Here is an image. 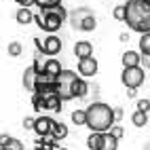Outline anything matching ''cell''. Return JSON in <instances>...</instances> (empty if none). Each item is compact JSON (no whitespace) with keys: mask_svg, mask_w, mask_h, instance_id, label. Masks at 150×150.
<instances>
[{"mask_svg":"<svg viewBox=\"0 0 150 150\" xmlns=\"http://www.w3.org/2000/svg\"><path fill=\"white\" fill-rule=\"evenodd\" d=\"M137 110L148 112V110H150V99H139V102H137Z\"/></svg>","mask_w":150,"mask_h":150,"instance_id":"27","label":"cell"},{"mask_svg":"<svg viewBox=\"0 0 150 150\" xmlns=\"http://www.w3.org/2000/svg\"><path fill=\"white\" fill-rule=\"evenodd\" d=\"M146 81V72L142 66H131V68H123V74H121V83L127 89H137Z\"/></svg>","mask_w":150,"mask_h":150,"instance_id":"5","label":"cell"},{"mask_svg":"<svg viewBox=\"0 0 150 150\" xmlns=\"http://www.w3.org/2000/svg\"><path fill=\"white\" fill-rule=\"evenodd\" d=\"M15 2L21 6H30V4H36V0H15Z\"/></svg>","mask_w":150,"mask_h":150,"instance_id":"30","label":"cell"},{"mask_svg":"<svg viewBox=\"0 0 150 150\" xmlns=\"http://www.w3.org/2000/svg\"><path fill=\"white\" fill-rule=\"evenodd\" d=\"M6 51H8V55H11V57H19V55H21V45H19V42H8V49H6Z\"/></svg>","mask_w":150,"mask_h":150,"instance_id":"25","label":"cell"},{"mask_svg":"<svg viewBox=\"0 0 150 150\" xmlns=\"http://www.w3.org/2000/svg\"><path fill=\"white\" fill-rule=\"evenodd\" d=\"M114 121H116V114H114V108H110L108 104H102V102H95L87 108V127L91 131H110L114 127Z\"/></svg>","mask_w":150,"mask_h":150,"instance_id":"2","label":"cell"},{"mask_svg":"<svg viewBox=\"0 0 150 150\" xmlns=\"http://www.w3.org/2000/svg\"><path fill=\"white\" fill-rule=\"evenodd\" d=\"M55 150H66V148H55Z\"/></svg>","mask_w":150,"mask_h":150,"instance_id":"35","label":"cell"},{"mask_svg":"<svg viewBox=\"0 0 150 150\" xmlns=\"http://www.w3.org/2000/svg\"><path fill=\"white\" fill-rule=\"evenodd\" d=\"M110 133H112V135H116L118 139H121V137H123V127H118V125H114L112 129H110Z\"/></svg>","mask_w":150,"mask_h":150,"instance_id":"29","label":"cell"},{"mask_svg":"<svg viewBox=\"0 0 150 150\" xmlns=\"http://www.w3.org/2000/svg\"><path fill=\"white\" fill-rule=\"evenodd\" d=\"M139 51L142 55H150V32H144L139 38Z\"/></svg>","mask_w":150,"mask_h":150,"instance_id":"21","label":"cell"},{"mask_svg":"<svg viewBox=\"0 0 150 150\" xmlns=\"http://www.w3.org/2000/svg\"><path fill=\"white\" fill-rule=\"evenodd\" d=\"M45 72H47L49 76L57 78L59 74L64 72V68H62V64H59V62H57L55 57H51V59H47V62H45Z\"/></svg>","mask_w":150,"mask_h":150,"instance_id":"13","label":"cell"},{"mask_svg":"<svg viewBox=\"0 0 150 150\" xmlns=\"http://www.w3.org/2000/svg\"><path fill=\"white\" fill-rule=\"evenodd\" d=\"M53 135H55L57 139H64V137L68 135V127H66L64 123H57V121H55V125H53Z\"/></svg>","mask_w":150,"mask_h":150,"instance_id":"23","label":"cell"},{"mask_svg":"<svg viewBox=\"0 0 150 150\" xmlns=\"http://www.w3.org/2000/svg\"><path fill=\"white\" fill-rule=\"evenodd\" d=\"M74 55H76L78 59L91 57V55H93V47H91V42H87V40L76 42V45H74Z\"/></svg>","mask_w":150,"mask_h":150,"instance_id":"11","label":"cell"},{"mask_svg":"<svg viewBox=\"0 0 150 150\" xmlns=\"http://www.w3.org/2000/svg\"><path fill=\"white\" fill-rule=\"evenodd\" d=\"M53 125H55V121L51 116H38L36 125H34V131L38 135H51L53 133Z\"/></svg>","mask_w":150,"mask_h":150,"instance_id":"8","label":"cell"},{"mask_svg":"<svg viewBox=\"0 0 150 150\" xmlns=\"http://www.w3.org/2000/svg\"><path fill=\"white\" fill-rule=\"evenodd\" d=\"M62 102H64V99L59 97V93L47 95V110H53V112H62Z\"/></svg>","mask_w":150,"mask_h":150,"instance_id":"17","label":"cell"},{"mask_svg":"<svg viewBox=\"0 0 150 150\" xmlns=\"http://www.w3.org/2000/svg\"><path fill=\"white\" fill-rule=\"evenodd\" d=\"M131 66H142V55L137 51H125L123 53V68H131Z\"/></svg>","mask_w":150,"mask_h":150,"instance_id":"12","label":"cell"},{"mask_svg":"<svg viewBox=\"0 0 150 150\" xmlns=\"http://www.w3.org/2000/svg\"><path fill=\"white\" fill-rule=\"evenodd\" d=\"M114 114H116V118H121L123 116V110L121 108H114Z\"/></svg>","mask_w":150,"mask_h":150,"instance_id":"32","label":"cell"},{"mask_svg":"<svg viewBox=\"0 0 150 150\" xmlns=\"http://www.w3.org/2000/svg\"><path fill=\"white\" fill-rule=\"evenodd\" d=\"M104 142V133L102 131H91V135L87 137V148L89 150H99Z\"/></svg>","mask_w":150,"mask_h":150,"instance_id":"15","label":"cell"},{"mask_svg":"<svg viewBox=\"0 0 150 150\" xmlns=\"http://www.w3.org/2000/svg\"><path fill=\"white\" fill-rule=\"evenodd\" d=\"M66 17H68V13H66L64 4H57L51 8H40V13L34 15V21L38 23L40 30H45L49 34H55L62 28V23L66 21Z\"/></svg>","mask_w":150,"mask_h":150,"instance_id":"3","label":"cell"},{"mask_svg":"<svg viewBox=\"0 0 150 150\" xmlns=\"http://www.w3.org/2000/svg\"><path fill=\"white\" fill-rule=\"evenodd\" d=\"M76 72L72 70H64L62 74L57 76V93L64 99H74V83H76Z\"/></svg>","mask_w":150,"mask_h":150,"instance_id":"4","label":"cell"},{"mask_svg":"<svg viewBox=\"0 0 150 150\" xmlns=\"http://www.w3.org/2000/svg\"><path fill=\"white\" fill-rule=\"evenodd\" d=\"M15 19H17V23L28 25L30 21H34V13L30 11V6H21V8H19V11L15 13Z\"/></svg>","mask_w":150,"mask_h":150,"instance_id":"14","label":"cell"},{"mask_svg":"<svg viewBox=\"0 0 150 150\" xmlns=\"http://www.w3.org/2000/svg\"><path fill=\"white\" fill-rule=\"evenodd\" d=\"M34 125H36V118H32V116H28L23 121V129H34Z\"/></svg>","mask_w":150,"mask_h":150,"instance_id":"28","label":"cell"},{"mask_svg":"<svg viewBox=\"0 0 150 150\" xmlns=\"http://www.w3.org/2000/svg\"><path fill=\"white\" fill-rule=\"evenodd\" d=\"M91 15H93L91 8L81 6V8H76L74 13H70V23H72V28H74V30H81V32H83V23H85Z\"/></svg>","mask_w":150,"mask_h":150,"instance_id":"7","label":"cell"},{"mask_svg":"<svg viewBox=\"0 0 150 150\" xmlns=\"http://www.w3.org/2000/svg\"><path fill=\"white\" fill-rule=\"evenodd\" d=\"M87 91H89L87 81H85L83 76H78V78H76V83H74V97H85Z\"/></svg>","mask_w":150,"mask_h":150,"instance_id":"18","label":"cell"},{"mask_svg":"<svg viewBox=\"0 0 150 150\" xmlns=\"http://www.w3.org/2000/svg\"><path fill=\"white\" fill-rule=\"evenodd\" d=\"M36 4L40 6V8H51V6L62 4V0H36Z\"/></svg>","mask_w":150,"mask_h":150,"instance_id":"26","label":"cell"},{"mask_svg":"<svg viewBox=\"0 0 150 150\" xmlns=\"http://www.w3.org/2000/svg\"><path fill=\"white\" fill-rule=\"evenodd\" d=\"M72 123L74 125H87V110H74L72 112Z\"/></svg>","mask_w":150,"mask_h":150,"instance_id":"22","label":"cell"},{"mask_svg":"<svg viewBox=\"0 0 150 150\" xmlns=\"http://www.w3.org/2000/svg\"><path fill=\"white\" fill-rule=\"evenodd\" d=\"M36 83H38V70L34 66H30L25 72H23V87L28 89V91H36Z\"/></svg>","mask_w":150,"mask_h":150,"instance_id":"9","label":"cell"},{"mask_svg":"<svg viewBox=\"0 0 150 150\" xmlns=\"http://www.w3.org/2000/svg\"><path fill=\"white\" fill-rule=\"evenodd\" d=\"M125 23L133 32H150V0H127Z\"/></svg>","mask_w":150,"mask_h":150,"instance_id":"1","label":"cell"},{"mask_svg":"<svg viewBox=\"0 0 150 150\" xmlns=\"http://www.w3.org/2000/svg\"><path fill=\"white\" fill-rule=\"evenodd\" d=\"M62 51V40L55 34H49L45 38V55H57Z\"/></svg>","mask_w":150,"mask_h":150,"instance_id":"10","label":"cell"},{"mask_svg":"<svg viewBox=\"0 0 150 150\" xmlns=\"http://www.w3.org/2000/svg\"><path fill=\"white\" fill-rule=\"evenodd\" d=\"M78 74L83 78H91L97 74V59L91 57H85V59H78Z\"/></svg>","mask_w":150,"mask_h":150,"instance_id":"6","label":"cell"},{"mask_svg":"<svg viewBox=\"0 0 150 150\" xmlns=\"http://www.w3.org/2000/svg\"><path fill=\"white\" fill-rule=\"evenodd\" d=\"M131 123L135 127H144L148 123V112H142V110H135L133 116H131Z\"/></svg>","mask_w":150,"mask_h":150,"instance_id":"20","label":"cell"},{"mask_svg":"<svg viewBox=\"0 0 150 150\" xmlns=\"http://www.w3.org/2000/svg\"><path fill=\"white\" fill-rule=\"evenodd\" d=\"M32 104H34V110H36V112H42V110H47V95L34 93V95H32Z\"/></svg>","mask_w":150,"mask_h":150,"instance_id":"19","label":"cell"},{"mask_svg":"<svg viewBox=\"0 0 150 150\" xmlns=\"http://www.w3.org/2000/svg\"><path fill=\"white\" fill-rule=\"evenodd\" d=\"M112 15H114V19H118V21H125V15H127V6H125V4H118V6H114Z\"/></svg>","mask_w":150,"mask_h":150,"instance_id":"24","label":"cell"},{"mask_svg":"<svg viewBox=\"0 0 150 150\" xmlns=\"http://www.w3.org/2000/svg\"><path fill=\"white\" fill-rule=\"evenodd\" d=\"M142 64L144 68H150V55H142Z\"/></svg>","mask_w":150,"mask_h":150,"instance_id":"31","label":"cell"},{"mask_svg":"<svg viewBox=\"0 0 150 150\" xmlns=\"http://www.w3.org/2000/svg\"><path fill=\"white\" fill-rule=\"evenodd\" d=\"M0 150H11V148H6V146H4V148H0Z\"/></svg>","mask_w":150,"mask_h":150,"instance_id":"34","label":"cell"},{"mask_svg":"<svg viewBox=\"0 0 150 150\" xmlns=\"http://www.w3.org/2000/svg\"><path fill=\"white\" fill-rule=\"evenodd\" d=\"M135 93H137V89H129V93H127V95H129V97H135Z\"/></svg>","mask_w":150,"mask_h":150,"instance_id":"33","label":"cell"},{"mask_svg":"<svg viewBox=\"0 0 150 150\" xmlns=\"http://www.w3.org/2000/svg\"><path fill=\"white\" fill-rule=\"evenodd\" d=\"M99 150H118V137L112 135L110 131L104 133V142H102V148Z\"/></svg>","mask_w":150,"mask_h":150,"instance_id":"16","label":"cell"}]
</instances>
